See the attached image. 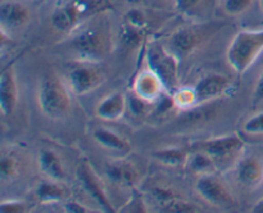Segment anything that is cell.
<instances>
[{
  "mask_svg": "<svg viewBox=\"0 0 263 213\" xmlns=\"http://www.w3.org/2000/svg\"><path fill=\"white\" fill-rule=\"evenodd\" d=\"M263 51V30L241 31L228 49V62L236 73L241 74L256 62Z\"/></svg>",
  "mask_w": 263,
  "mask_h": 213,
  "instance_id": "1",
  "label": "cell"
},
{
  "mask_svg": "<svg viewBox=\"0 0 263 213\" xmlns=\"http://www.w3.org/2000/svg\"><path fill=\"white\" fill-rule=\"evenodd\" d=\"M37 102L41 112L53 120L66 117L71 109L68 91L54 74H46L41 79L37 90Z\"/></svg>",
  "mask_w": 263,
  "mask_h": 213,
  "instance_id": "2",
  "label": "cell"
},
{
  "mask_svg": "<svg viewBox=\"0 0 263 213\" xmlns=\"http://www.w3.org/2000/svg\"><path fill=\"white\" fill-rule=\"evenodd\" d=\"M72 48L82 62L97 63L104 58L108 48V36L99 26L82 30L72 38Z\"/></svg>",
  "mask_w": 263,
  "mask_h": 213,
  "instance_id": "3",
  "label": "cell"
},
{
  "mask_svg": "<svg viewBox=\"0 0 263 213\" xmlns=\"http://www.w3.org/2000/svg\"><path fill=\"white\" fill-rule=\"evenodd\" d=\"M146 61L149 69L154 72L164 85L168 94L176 91L177 61L176 56L166 50L161 44L152 43L146 48Z\"/></svg>",
  "mask_w": 263,
  "mask_h": 213,
  "instance_id": "4",
  "label": "cell"
},
{
  "mask_svg": "<svg viewBox=\"0 0 263 213\" xmlns=\"http://www.w3.org/2000/svg\"><path fill=\"white\" fill-rule=\"evenodd\" d=\"M194 146L195 150L207 153L218 167L236 158L243 151L244 141L238 135H228L202 141Z\"/></svg>",
  "mask_w": 263,
  "mask_h": 213,
  "instance_id": "5",
  "label": "cell"
},
{
  "mask_svg": "<svg viewBox=\"0 0 263 213\" xmlns=\"http://www.w3.org/2000/svg\"><path fill=\"white\" fill-rule=\"evenodd\" d=\"M195 190L211 205L223 209H230L235 207V200L231 195L222 180L216 176V173L202 175L198 179Z\"/></svg>",
  "mask_w": 263,
  "mask_h": 213,
  "instance_id": "6",
  "label": "cell"
},
{
  "mask_svg": "<svg viewBox=\"0 0 263 213\" xmlns=\"http://www.w3.org/2000/svg\"><path fill=\"white\" fill-rule=\"evenodd\" d=\"M69 89L76 95H85L94 91L102 85L103 73L90 62L74 64L67 72Z\"/></svg>",
  "mask_w": 263,
  "mask_h": 213,
  "instance_id": "7",
  "label": "cell"
},
{
  "mask_svg": "<svg viewBox=\"0 0 263 213\" xmlns=\"http://www.w3.org/2000/svg\"><path fill=\"white\" fill-rule=\"evenodd\" d=\"M76 177L79 184L81 185L82 189L87 192L90 198L95 200L98 205L102 208L104 212L112 213L115 212V207L110 203L109 198L105 194V190L103 189V185L100 182L99 177L97 176L91 169L90 164L86 161H80L76 167Z\"/></svg>",
  "mask_w": 263,
  "mask_h": 213,
  "instance_id": "8",
  "label": "cell"
},
{
  "mask_svg": "<svg viewBox=\"0 0 263 213\" xmlns=\"http://www.w3.org/2000/svg\"><path fill=\"white\" fill-rule=\"evenodd\" d=\"M18 103V87L12 64L3 69L0 77V108L5 117L13 114Z\"/></svg>",
  "mask_w": 263,
  "mask_h": 213,
  "instance_id": "9",
  "label": "cell"
},
{
  "mask_svg": "<svg viewBox=\"0 0 263 213\" xmlns=\"http://www.w3.org/2000/svg\"><path fill=\"white\" fill-rule=\"evenodd\" d=\"M230 86V80L222 74L212 73L203 77L194 87L197 105L221 96Z\"/></svg>",
  "mask_w": 263,
  "mask_h": 213,
  "instance_id": "10",
  "label": "cell"
},
{
  "mask_svg": "<svg viewBox=\"0 0 263 213\" xmlns=\"http://www.w3.org/2000/svg\"><path fill=\"white\" fill-rule=\"evenodd\" d=\"M164 85L162 80L154 73L152 69H146V71L141 72L134 82V91L138 96L141 99L146 100V102H154V100L159 99L162 92L164 91Z\"/></svg>",
  "mask_w": 263,
  "mask_h": 213,
  "instance_id": "11",
  "label": "cell"
},
{
  "mask_svg": "<svg viewBox=\"0 0 263 213\" xmlns=\"http://www.w3.org/2000/svg\"><path fill=\"white\" fill-rule=\"evenodd\" d=\"M238 180L246 187L259 186L263 181V161L257 156H248L240 159L236 167Z\"/></svg>",
  "mask_w": 263,
  "mask_h": 213,
  "instance_id": "12",
  "label": "cell"
},
{
  "mask_svg": "<svg viewBox=\"0 0 263 213\" xmlns=\"http://www.w3.org/2000/svg\"><path fill=\"white\" fill-rule=\"evenodd\" d=\"M30 20V12L23 4L15 2H4L0 5L2 30L12 31L22 27Z\"/></svg>",
  "mask_w": 263,
  "mask_h": 213,
  "instance_id": "13",
  "label": "cell"
},
{
  "mask_svg": "<svg viewBox=\"0 0 263 213\" xmlns=\"http://www.w3.org/2000/svg\"><path fill=\"white\" fill-rule=\"evenodd\" d=\"M127 108V99L122 92H113L103 99L95 108V114L103 121L113 122L125 114Z\"/></svg>",
  "mask_w": 263,
  "mask_h": 213,
  "instance_id": "14",
  "label": "cell"
},
{
  "mask_svg": "<svg viewBox=\"0 0 263 213\" xmlns=\"http://www.w3.org/2000/svg\"><path fill=\"white\" fill-rule=\"evenodd\" d=\"M41 173L51 181L61 182L64 179V168L58 154L50 149H41L37 157Z\"/></svg>",
  "mask_w": 263,
  "mask_h": 213,
  "instance_id": "15",
  "label": "cell"
},
{
  "mask_svg": "<svg viewBox=\"0 0 263 213\" xmlns=\"http://www.w3.org/2000/svg\"><path fill=\"white\" fill-rule=\"evenodd\" d=\"M92 139L99 144L103 149L112 153L127 154L131 150V146L118 133L104 127H98L92 131Z\"/></svg>",
  "mask_w": 263,
  "mask_h": 213,
  "instance_id": "16",
  "label": "cell"
},
{
  "mask_svg": "<svg viewBox=\"0 0 263 213\" xmlns=\"http://www.w3.org/2000/svg\"><path fill=\"white\" fill-rule=\"evenodd\" d=\"M107 175L112 181L118 182L125 186H135L139 180V172L131 163L127 162H118L110 163L107 166Z\"/></svg>",
  "mask_w": 263,
  "mask_h": 213,
  "instance_id": "17",
  "label": "cell"
},
{
  "mask_svg": "<svg viewBox=\"0 0 263 213\" xmlns=\"http://www.w3.org/2000/svg\"><path fill=\"white\" fill-rule=\"evenodd\" d=\"M81 20L82 18L81 15H80V13L77 12V9L71 4V3H67L66 5H63V7H61L59 9H57L55 12H54L53 17H51L53 25L61 31L73 30Z\"/></svg>",
  "mask_w": 263,
  "mask_h": 213,
  "instance_id": "18",
  "label": "cell"
},
{
  "mask_svg": "<svg viewBox=\"0 0 263 213\" xmlns=\"http://www.w3.org/2000/svg\"><path fill=\"white\" fill-rule=\"evenodd\" d=\"M198 43V35L190 28H182L174 33L171 37V46L174 49V53L179 55H186L193 49L195 48Z\"/></svg>",
  "mask_w": 263,
  "mask_h": 213,
  "instance_id": "19",
  "label": "cell"
},
{
  "mask_svg": "<svg viewBox=\"0 0 263 213\" xmlns=\"http://www.w3.org/2000/svg\"><path fill=\"white\" fill-rule=\"evenodd\" d=\"M153 158L163 166L181 167L185 166L189 161V154L181 148H166L154 151Z\"/></svg>",
  "mask_w": 263,
  "mask_h": 213,
  "instance_id": "20",
  "label": "cell"
},
{
  "mask_svg": "<svg viewBox=\"0 0 263 213\" xmlns=\"http://www.w3.org/2000/svg\"><path fill=\"white\" fill-rule=\"evenodd\" d=\"M63 195L64 191L59 186L58 181L48 180L39 184V186L36 187V197L43 204H54V203L61 202Z\"/></svg>",
  "mask_w": 263,
  "mask_h": 213,
  "instance_id": "21",
  "label": "cell"
},
{
  "mask_svg": "<svg viewBox=\"0 0 263 213\" xmlns=\"http://www.w3.org/2000/svg\"><path fill=\"white\" fill-rule=\"evenodd\" d=\"M187 164H189L190 169L194 173L199 175V176L208 173H216V169H217L216 162L207 153L202 150H195L194 154L189 156Z\"/></svg>",
  "mask_w": 263,
  "mask_h": 213,
  "instance_id": "22",
  "label": "cell"
},
{
  "mask_svg": "<svg viewBox=\"0 0 263 213\" xmlns=\"http://www.w3.org/2000/svg\"><path fill=\"white\" fill-rule=\"evenodd\" d=\"M174 2L177 12L190 18L203 14L213 4V0H174Z\"/></svg>",
  "mask_w": 263,
  "mask_h": 213,
  "instance_id": "23",
  "label": "cell"
},
{
  "mask_svg": "<svg viewBox=\"0 0 263 213\" xmlns=\"http://www.w3.org/2000/svg\"><path fill=\"white\" fill-rule=\"evenodd\" d=\"M198 208L199 207L181 199V198H175V199L170 200L168 203L162 205V210L170 213H194L199 210Z\"/></svg>",
  "mask_w": 263,
  "mask_h": 213,
  "instance_id": "24",
  "label": "cell"
},
{
  "mask_svg": "<svg viewBox=\"0 0 263 213\" xmlns=\"http://www.w3.org/2000/svg\"><path fill=\"white\" fill-rule=\"evenodd\" d=\"M175 104L180 108H194L197 107V99H195L194 89H182L179 91H175L174 94Z\"/></svg>",
  "mask_w": 263,
  "mask_h": 213,
  "instance_id": "25",
  "label": "cell"
},
{
  "mask_svg": "<svg viewBox=\"0 0 263 213\" xmlns=\"http://www.w3.org/2000/svg\"><path fill=\"white\" fill-rule=\"evenodd\" d=\"M18 173V162L14 157L4 156L0 161V175L3 179H13Z\"/></svg>",
  "mask_w": 263,
  "mask_h": 213,
  "instance_id": "26",
  "label": "cell"
},
{
  "mask_svg": "<svg viewBox=\"0 0 263 213\" xmlns=\"http://www.w3.org/2000/svg\"><path fill=\"white\" fill-rule=\"evenodd\" d=\"M244 132L248 135L253 136H261L263 135V112L257 113L253 117L246 121L243 125Z\"/></svg>",
  "mask_w": 263,
  "mask_h": 213,
  "instance_id": "27",
  "label": "cell"
},
{
  "mask_svg": "<svg viewBox=\"0 0 263 213\" xmlns=\"http://www.w3.org/2000/svg\"><path fill=\"white\" fill-rule=\"evenodd\" d=\"M121 212L126 213H144L146 212V205L144 203L143 197L139 194L138 191H134L131 195L130 200L126 203V205H123Z\"/></svg>",
  "mask_w": 263,
  "mask_h": 213,
  "instance_id": "28",
  "label": "cell"
},
{
  "mask_svg": "<svg viewBox=\"0 0 263 213\" xmlns=\"http://www.w3.org/2000/svg\"><path fill=\"white\" fill-rule=\"evenodd\" d=\"M253 0H223V9L231 15L241 14L251 7Z\"/></svg>",
  "mask_w": 263,
  "mask_h": 213,
  "instance_id": "29",
  "label": "cell"
},
{
  "mask_svg": "<svg viewBox=\"0 0 263 213\" xmlns=\"http://www.w3.org/2000/svg\"><path fill=\"white\" fill-rule=\"evenodd\" d=\"M126 25L136 30H143L145 26V14L140 9H130L125 15Z\"/></svg>",
  "mask_w": 263,
  "mask_h": 213,
  "instance_id": "30",
  "label": "cell"
},
{
  "mask_svg": "<svg viewBox=\"0 0 263 213\" xmlns=\"http://www.w3.org/2000/svg\"><path fill=\"white\" fill-rule=\"evenodd\" d=\"M152 197H153L157 202L161 203V205L166 204V203H168L170 200L177 198L171 189H168V187H162V186L153 187V190H152Z\"/></svg>",
  "mask_w": 263,
  "mask_h": 213,
  "instance_id": "31",
  "label": "cell"
},
{
  "mask_svg": "<svg viewBox=\"0 0 263 213\" xmlns=\"http://www.w3.org/2000/svg\"><path fill=\"white\" fill-rule=\"evenodd\" d=\"M28 205L21 200H8L3 202L0 205V212L3 213H23L26 212Z\"/></svg>",
  "mask_w": 263,
  "mask_h": 213,
  "instance_id": "32",
  "label": "cell"
},
{
  "mask_svg": "<svg viewBox=\"0 0 263 213\" xmlns=\"http://www.w3.org/2000/svg\"><path fill=\"white\" fill-rule=\"evenodd\" d=\"M253 102L254 103L263 102V71L261 72V74H259L258 80H257L256 87H254Z\"/></svg>",
  "mask_w": 263,
  "mask_h": 213,
  "instance_id": "33",
  "label": "cell"
},
{
  "mask_svg": "<svg viewBox=\"0 0 263 213\" xmlns=\"http://www.w3.org/2000/svg\"><path fill=\"white\" fill-rule=\"evenodd\" d=\"M64 210L66 212H72V213H87L91 212L90 209H87L85 205L80 204L79 202H69L64 205Z\"/></svg>",
  "mask_w": 263,
  "mask_h": 213,
  "instance_id": "34",
  "label": "cell"
},
{
  "mask_svg": "<svg viewBox=\"0 0 263 213\" xmlns=\"http://www.w3.org/2000/svg\"><path fill=\"white\" fill-rule=\"evenodd\" d=\"M252 212L254 213H263V198L261 200H259L258 203H257L256 205L253 207V209H252Z\"/></svg>",
  "mask_w": 263,
  "mask_h": 213,
  "instance_id": "35",
  "label": "cell"
}]
</instances>
